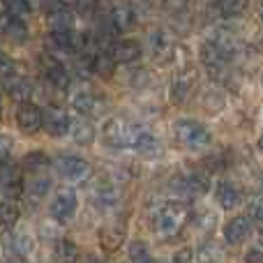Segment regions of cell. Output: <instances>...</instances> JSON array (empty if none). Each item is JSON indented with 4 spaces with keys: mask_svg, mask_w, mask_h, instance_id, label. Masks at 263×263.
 Returning <instances> with one entry per match:
<instances>
[{
    "mask_svg": "<svg viewBox=\"0 0 263 263\" xmlns=\"http://www.w3.org/2000/svg\"><path fill=\"white\" fill-rule=\"evenodd\" d=\"M190 219V208L182 201H164L153 215V229L157 236L173 238L182 231Z\"/></svg>",
    "mask_w": 263,
    "mask_h": 263,
    "instance_id": "obj_1",
    "label": "cell"
},
{
    "mask_svg": "<svg viewBox=\"0 0 263 263\" xmlns=\"http://www.w3.org/2000/svg\"><path fill=\"white\" fill-rule=\"evenodd\" d=\"M173 136L178 143H182L190 150H203L213 143V134L203 123L196 120H176L173 123Z\"/></svg>",
    "mask_w": 263,
    "mask_h": 263,
    "instance_id": "obj_2",
    "label": "cell"
},
{
    "mask_svg": "<svg viewBox=\"0 0 263 263\" xmlns=\"http://www.w3.org/2000/svg\"><path fill=\"white\" fill-rule=\"evenodd\" d=\"M77 210H79V196L72 187H63V190H58L53 194V199H51V203H49L51 217L60 224L72 222L74 215H77Z\"/></svg>",
    "mask_w": 263,
    "mask_h": 263,
    "instance_id": "obj_3",
    "label": "cell"
},
{
    "mask_svg": "<svg viewBox=\"0 0 263 263\" xmlns=\"http://www.w3.org/2000/svg\"><path fill=\"white\" fill-rule=\"evenodd\" d=\"M134 125L125 123L123 118H111L104 125V143L114 150L132 148V139H134Z\"/></svg>",
    "mask_w": 263,
    "mask_h": 263,
    "instance_id": "obj_4",
    "label": "cell"
},
{
    "mask_svg": "<svg viewBox=\"0 0 263 263\" xmlns=\"http://www.w3.org/2000/svg\"><path fill=\"white\" fill-rule=\"evenodd\" d=\"M53 168H55V173L67 182H83L90 176V164L81 157H69V155H63V157L55 159Z\"/></svg>",
    "mask_w": 263,
    "mask_h": 263,
    "instance_id": "obj_5",
    "label": "cell"
},
{
    "mask_svg": "<svg viewBox=\"0 0 263 263\" xmlns=\"http://www.w3.org/2000/svg\"><path fill=\"white\" fill-rule=\"evenodd\" d=\"M16 125L23 134H37L40 129H44V111L35 102H21L16 109Z\"/></svg>",
    "mask_w": 263,
    "mask_h": 263,
    "instance_id": "obj_6",
    "label": "cell"
},
{
    "mask_svg": "<svg viewBox=\"0 0 263 263\" xmlns=\"http://www.w3.org/2000/svg\"><path fill=\"white\" fill-rule=\"evenodd\" d=\"M196 81H199V72L194 67H187L185 72L176 74V79L171 81V88H168V97H171L173 104H185L190 100V95L194 92Z\"/></svg>",
    "mask_w": 263,
    "mask_h": 263,
    "instance_id": "obj_7",
    "label": "cell"
},
{
    "mask_svg": "<svg viewBox=\"0 0 263 263\" xmlns=\"http://www.w3.org/2000/svg\"><path fill=\"white\" fill-rule=\"evenodd\" d=\"M40 69H42V77H44V81L49 83V86L58 88V90L69 88V74L58 58H53V55H42Z\"/></svg>",
    "mask_w": 263,
    "mask_h": 263,
    "instance_id": "obj_8",
    "label": "cell"
},
{
    "mask_svg": "<svg viewBox=\"0 0 263 263\" xmlns=\"http://www.w3.org/2000/svg\"><path fill=\"white\" fill-rule=\"evenodd\" d=\"M72 129V118L67 116V111L60 109V106L51 104L44 109V132L51 139H60L67 132Z\"/></svg>",
    "mask_w": 263,
    "mask_h": 263,
    "instance_id": "obj_9",
    "label": "cell"
},
{
    "mask_svg": "<svg viewBox=\"0 0 263 263\" xmlns=\"http://www.w3.org/2000/svg\"><path fill=\"white\" fill-rule=\"evenodd\" d=\"M74 21H77V12L63 0H55L46 9V23L51 30H72Z\"/></svg>",
    "mask_w": 263,
    "mask_h": 263,
    "instance_id": "obj_10",
    "label": "cell"
},
{
    "mask_svg": "<svg viewBox=\"0 0 263 263\" xmlns=\"http://www.w3.org/2000/svg\"><path fill=\"white\" fill-rule=\"evenodd\" d=\"M132 150H136L143 159H157L159 155H162L164 148H162L159 139L153 134V132L136 127L134 129V139H132Z\"/></svg>",
    "mask_w": 263,
    "mask_h": 263,
    "instance_id": "obj_11",
    "label": "cell"
},
{
    "mask_svg": "<svg viewBox=\"0 0 263 263\" xmlns=\"http://www.w3.org/2000/svg\"><path fill=\"white\" fill-rule=\"evenodd\" d=\"M46 44L60 53H77L83 46V37L74 28L72 30H51V35L46 37Z\"/></svg>",
    "mask_w": 263,
    "mask_h": 263,
    "instance_id": "obj_12",
    "label": "cell"
},
{
    "mask_svg": "<svg viewBox=\"0 0 263 263\" xmlns=\"http://www.w3.org/2000/svg\"><path fill=\"white\" fill-rule=\"evenodd\" d=\"M0 35L7 37V40L14 42V44H23V42L28 40L26 21H23V18L12 16L9 12H3L0 14Z\"/></svg>",
    "mask_w": 263,
    "mask_h": 263,
    "instance_id": "obj_13",
    "label": "cell"
},
{
    "mask_svg": "<svg viewBox=\"0 0 263 263\" xmlns=\"http://www.w3.org/2000/svg\"><path fill=\"white\" fill-rule=\"evenodd\" d=\"M250 236H252V219L245 217V215H238V217L229 219L227 227H224V240L229 245H240Z\"/></svg>",
    "mask_w": 263,
    "mask_h": 263,
    "instance_id": "obj_14",
    "label": "cell"
},
{
    "mask_svg": "<svg viewBox=\"0 0 263 263\" xmlns=\"http://www.w3.org/2000/svg\"><path fill=\"white\" fill-rule=\"evenodd\" d=\"M125 224L123 222H109L100 229V247L104 252H116L118 247H123L125 242Z\"/></svg>",
    "mask_w": 263,
    "mask_h": 263,
    "instance_id": "obj_15",
    "label": "cell"
},
{
    "mask_svg": "<svg viewBox=\"0 0 263 263\" xmlns=\"http://www.w3.org/2000/svg\"><path fill=\"white\" fill-rule=\"evenodd\" d=\"M0 190H3V194L7 196V199H18V196L23 194V190H26V185H23V176L18 171H12V168H7L3 164V168H0Z\"/></svg>",
    "mask_w": 263,
    "mask_h": 263,
    "instance_id": "obj_16",
    "label": "cell"
},
{
    "mask_svg": "<svg viewBox=\"0 0 263 263\" xmlns=\"http://www.w3.org/2000/svg\"><path fill=\"white\" fill-rule=\"evenodd\" d=\"M111 55L118 60V65H129L141 58V44L136 40H116L111 44Z\"/></svg>",
    "mask_w": 263,
    "mask_h": 263,
    "instance_id": "obj_17",
    "label": "cell"
},
{
    "mask_svg": "<svg viewBox=\"0 0 263 263\" xmlns=\"http://www.w3.org/2000/svg\"><path fill=\"white\" fill-rule=\"evenodd\" d=\"M215 196H217V203H219V208L222 210H236L238 205L242 203L240 190H238L233 182H229V180L217 182V187H215Z\"/></svg>",
    "mask_w": 263,
    "mask_h": 263,
    "instance_id": "obj_18",
    "label": "cell"
},
{
    "mask_svg": "<svg viewBox=\"0 0 263 263\" xmlns=\"http://www.w3.org/2000/svg\"><path fill=\"white\" fill-rule=\"evenodd\" d=\"M69 104H72V109L77 111V114H81V116L92 114V111H95V106H97L95 92H92L88 86L74 88L72 95H69Z\"/></svg>",
    "mask_w": 263,
    "mask_h": 263,
    "instance_id": "obj_19",
    "label": "cell"
},
{
    "mask_svg": "<svg viewBox=\"0 0 263 263\" xmlns=\"http://www.w3.org/2000/svg\"><path fill=\"white\" fill-rule=\"evenodd\" d=\"M173 187L187 192V194H205L210 187V180H208V176H203V173H187V176L176 178V180H173Z\"/></svg>",
    "mask_w": 263,
    "mask_h": 263,
    "instance_id": "obj_20",
    "label": "cell"
},
{
    "mask_svg": "<svg viewBox=\"0 0 263 263\" xmlns=\"http://www.w3.org/2000/svg\"><path fill=\"white\" fill-rule=\"evenodd\" d=\"M3 83L7 86V92H9V95H12L14 100H18V102L30 100L32 90H35V86H32V83L28 81L26 77H21V74H16V77L7 79V81H3Z\"/></svg>",
    "mask_w": 263,
    "mask_h": 263,
    "instance_id": "obj_21",
    "label": "cell"
},
{
    "mask_svg": "<svg viewBox=\"0 0 263 263\" xmlns=\"http://www.w3.org/2000/svg\"><path fill=\"white\" fill-rule=\"evenodd\" d=\"M69 132H72L74 143H79V145H90L92 141H95V125L88 123L86 118L72 123V129Z\"/></svg>",
    "mask_w": 263,
    "mask_h": 263,
    "instance_id": "obj_22",
    "label": "cell"
},
{
    "mask_svg": "<svg viewBox=\"0 0 263 263\" xmlns=\"http://www.w3.org/2000/svg\"><path fill=\"white\" fill-rule=\"evenodd\" d=\"M109 18L114 21V26L118 28V32L129 30V28H134V23H136L134 12H132V7H127V5H118V7H114L111 14H109Z\"/></svg>",
    "mask_w": 263,
    "mask_h": 263,
    "instance_id": "obj_23",
    "label": "cell"
},
{
    "mask_svg": "<svg viewBox=\"0 0 263 263\" xmlns=\"http://www.w3.org/2000/svg\"><path fill=\"white\" fill-rule=\"evenodd\" d=\"M116 65H118V60L114 55L100 51V53H95V60H92V72L100 74L102 79H111L116 72Z\"/></svg>",
    "mask_w": 263,
    "mask_h": 263,
    "instance_id": "obj_24",
    "label": "cell"
},
{
    "mask_svg": "<svg viewBox=\"0 0 263 263\" xmlns=\"http://www.w3.org/2000/svg\"><path fill=\"white\" fill-rule=\"evenodd\" d=\"M5 12H9L16 18L28 21L32 14V5H30V0H5Z\"/></svg>",
    "mask_w": 263,
    "mask_h": 263,
    "instance_id": "obj_25",
    "label": "cell"
},
{
    "mask_svg": "<svg viewBox=\"0 0 263 263\" xmlns=\"http://www.w3.org/2000/svg\"><path fill=\"white\" fill-rule=\"evenodd\" d=\"M18 222V208L12 203V199L0 203V227L3 229H12Z\"/></svg>",
    "mask_w": 263,
    "mask_h": 263,
    "instance_id": "obj_26",
    "label": "cell"
},
{
    "mask_svg": "<svg viewBox=\"0 0 263 263\" xmlns=\"http://www.w3.org/2000/svg\"><path fill=\"white\" fill-rule=\"evenodd\" d=\"M162 9L164 14L173 18H182L190 12V0H162Z\"/></svg>",
    "mask_w": 263,
    "mask_h": 263,
    "instance_id": "obj_27",
    "label": "cell"
},
{
    "mask_svg": "<svg viewBox=\"0 0 263 263\" xmlns=\"http://www.w3.org/2000/svg\"><path fill=\"white\" fill-rule=\"evenodd\" d=\"M245 9H247V0H219V12L227 18L240 16Z\"/></svg>",
    "mask_w": 263,
    "mask_h": 263,
    "instance_id": "obj_28",
    "label": "cell"
},
{
    "mask_svg": "<svg viewBox=\"0 0 263 263\" xmlns=\"http://www.w3.org/2000/svg\"><path fill=\"white\" fill-rule=\"evenodd\" d=\"M127 254H129V259L136 263L153 261V256H150V252H148V242H143V240H132L127 247Z\"/></svg>",
    "mask_w": 263,
    "mask_h": 263,
    "instance_id": "obj_29",
    "label": "cell"
},
{
    "mask_svg": "<svg viewBox=\"0 0 263 263\" xmlns=\"http://www.w3.org/2000/svg\"><path fill=\"white\" fill-rule=\"evenodd\" d=\"M171 49H173V44H171V40H168L166 32H162V30L155 32L153 35V53H155V58H164Z\"/></svg>",
    "mask_w": 263,
    "mask_h": 263,
    "instance_id": "obj_30",
    "label": "cell"
},
{
    "mask_svg": "<svg viewBox=\"0 0 263 263\" xmlns=\"http://www.w3.org/2000/svg\"><path fill=\"white\" fill-rule=\"evenodd\" d=\"M55 256L60 261H77L79 259V252H77V245L72 240H58L55 245Z\"/></svg>",
    "mask_w": 263,
    "mask_h": 263,
    "instance_id": "obj_31",
    "label": "cell"
},
{
    "mask_svg": "<svg viewBox=\"0 0 263 263\" xmlns=\"http://www.w3.org/2000/svg\"><path fill=\"white\" fill-rule=\"evenodd\" d=\"M51 192V180L46 176H37V178H32V185H30V194L35 196L37 201L40 199H44L46 194Z\"/></svg>",
    "mask_w": 263,
    "mask_h": 263,
    "instance_id": "obj_32",
    "label": "cell"
},
{
    "mask_svg": "<svg viewBox=\"0 0 263 263\" xmlns=\"http://www.w3.org/2000/svg\"><path fill=\"white\" fill-rule=\"evenodd\" d=\"M95 203L104 210L111 208V205H116V192L111 190V187H97L95 190Z\"/></svg>",
    "mask_w": 263,
    "mask_h": 263,
    "instance_id": "obj_33",
    "label": "cell"
},
{
    "mask_svg": "<svg viewBox=\"0 0 263 263\" xmlns=\"http://www.w3.org/2000/svg\"><path fill=\"white\" fill-rule=\"evenodd\" d=\"M203 106L208 111H219V109H224V95L219 90H205L203 92Z\"/></svg>",
    "mask_w": 263,
    "mask_h": 263,
    "instance_id": "obj_34",
    "label": "cell"
},
{
    "mask_svg": "<svg viewBox=\"0 0 263 263\" xmlns=\"http://www.w3.org/2000/svg\"><path fill=\"white\" fill-rule=\"evenodd\" d=\"M23 166H26V168H32V171H37V168H42V166H49V157H46L42 150L28 153L26 159H23Z\"/></svg>",
    "mask_w": 263,
    "mask_h": 263,
    "instance_id": "obj_35",
    "label": "cell"
},
{
    "mask_svg": "<svg viewBox=\"0 0 263 263\" xmlns=\"http://www.w3.org/2000/svg\"><path fill=\"white\" fill-rule=\"evenodd\" d=\"M16 67H14V63H12V58L9 55H5L3 51H0V81H7V79H12V77H16Z\"/></svg>",
    "mask_w": 263,
    "mask_h": 263,
    "instance_id": "obj_36",
    "label": "cell"
},
{
    "mask_svg": "<svg viewBox=\"0 0 263 263\" xmlns=\"http://www.w3.org/2000/svg\"><path fill=\"white\" fill-rule=\"evenodd\" d=\"M150 81H153V74H150L148 69H136V72L132 74V88H136V90L148 88Z\"/></svg>",
    "mask_w": 263,
    "mask_h": 263,
    "instance_id": "obj_37",
    "label": "cell"
},
{
    "mask_svg": "<svg viewBox=\"0 0 263 263\" xmlns=\"http://www.w3.org/2000/svg\"><path fill=\"white\" fill-rule=\"evenodd\" d=\"M97 5H100V0H74V12L81 16H90L97 12Z\"/></svg>",
    "mask_w": 263,
    "mask_h": 263,
    "instance_id": "obj_38",
    "label": "cell"
},
{
    "mask_svg": "<svg viewBox=\"0 0 263 263\" xmlns=\"http://www.w3.org/2000/svg\"><path fill=\"white\" fill-rule=\"evenodd\" d=\"M14 238H16V247H18V252H21L23 256L30 254V252H32V245H35V242H32V236H30V233H28V231H18Z\"/></svg>",
    "mask_w": 263,
    "mask_h": 263,
    "instance_id": "obj_39",
    "label": "cell"
},
{
    "mask_svg": "<svg viewBox=\"0 0 263 263\" xmlns=\"http://www.w3.org/2000/svg\"><path fill=\"white\" fill-rule=\"evenodd\" d=\"M245 261L247 263H263V245H261V242H259V245H252L250 250H247Z\"/></svg>",
    "mask_w": 263,
    "mask_h": 263,
    "instance_id": "obj_40",
    "label": "cell"
},
{
    "mask_svg": "<svg viewBox=\"0 0 263 263\" xmlns=\"http://www.w3.org/2000/svg\"><path fill=\"white\" fill-rule=\"evenodd\" d=\"M9 150H12V143H9V139H7V136L0 134V162L7 164V159H9Z\"/></svg>",
    "mask_w": 263,
    "mask_h": 263,
    "instance_id": "obj_41",
    "label": "cell"
},
{
    "mask_svg": "<svg viewBox=\"0 0 263 263\" xmlns=\"http://www.w3.org/2000/svg\"><path fill=\"white\" fill-rule=\"evenodd\" d=\"M252 219H254L259 227H263V201H256L252 205Z\"/></svg>",
    "mask_w": 263,
    "mask_h": 263,
    "instance_id": "obj_42",
    "label": "cell"
},
{
    "mask_svg": "<svg viewBox=\"0 0 263 263\" xmlns=\"http://www.w3.org/2000/svg\"><path fill=\"white\" fill-rule=\"evenodd\" d=\"M210 250H213V245H203V247H201L199 259H205V261H208V259H219V256H222L219 252H210Z\"/></svg>",
    "mask_w": 263,
    "mask_h": 263,
    "instance_id": "obj_43",
    "label": "cell"
},
{
    "mask_svg": "<svg viewBox=\"0 0 263 263\" xmlns=\"http://www.w3.org/2000/svg\"><path fill=\"white\" fill-rule=\"evenodd\" d=\"M192 259H194V254L190 250H182L178 254H173V261H192Z\"/></svg>",
    "mask_w": 263,
    "mask_h": 263,
    "instance_id": "obj_44",
    "label": "cell"
},
{
    "mask_svg": "<svg viewBox=\"0 0 263 263\" xmlns=\"http://www.w3.org/2000/svg\"><path fill=\"white\" fill-rule=\"evenodd\" d=\"M256 145H259V150H261V153H263V134L259 136V143H256Z\"/></svg>",
    "mask_w": 263,
    "mask_h": 263,
    "instance_id": "obj_45",
    "label": "cell"
},
{
    "mask_svg": "<svg viewBox=\"0 0 263 263\" xmlns=\"http://www.w3.org/2000/svg\"><path fill=\"white\" fill-rule=\"evenodd\" d=\"M259 14H261V18H263V0H259Z\"/></svg>",
    "mask_w": 263,
    "mask_h": 263,
    "instance_id": "obj_46",
    "label": "cell"
},
{
    "mask_svg": "<svg viewBox=\"0 0 263 263\" xmlns=\"http://www.w3.org/2000/svg\"><path fill=\"white\" fill-rule=\"evenodd\" d=\"M259 187H261V192H263V173L259 176Z\"/></svg>",
    "mask_w": 263,
    "mask_h": 263,
    "instance_id": "obj_47",
    "label": "cell"
}]
</instances>
